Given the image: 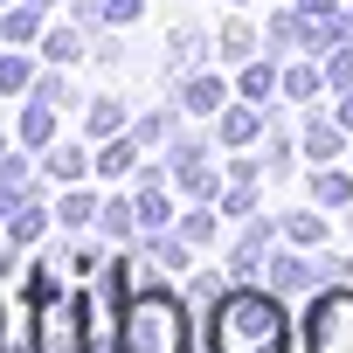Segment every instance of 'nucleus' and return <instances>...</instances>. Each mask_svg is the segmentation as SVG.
Returning a JSON list of instances; mask_svg holds the SVG:
<instances>
[{
	"mask_svg": "<svg viewBox=\"0 0 353 353\" xmlns=\"http://www.w3.org/2000/svg\"><path fill=\"white\" fill-rule=\"evenodd\" d=\"M222 208H229V215H250V208H256V181H236V188L222 194Z\"/></svg>",
	"mask_w": 353,
	"mask_h": 353,
	"instance_id": "34",
	"label": "nucleus"
},
{
	"mask_svg": "<svg viewBox=\"0 0 353 353\" xmlns=\"http://www.w3.org/2000/svg\"><path fill=\"white\" fill-rule=\"evenodd\" d=\"M28 8H42V14H49V8H56V0H28Z\"/></svg>",
	"mask_w": 353,
	"mask_h": 353,
	"instance_id": "39",
	"label": "nucleus"
},
{
	"mask_svg": "<svg viewBox=\"0 0 353 353\" xmlns=\"http://www.w3.org/2000/svg\"><path fill=\"white\" fill-rule=\"evenodd\" d=\"M35 353H83V298L56 291L35 305Z\"/></svg>",
	"mask_w": 353,
	"mask_h": 353,
	"instance_id": "4",
	"label": "nucleus"
},
{
	"mask_svg": "<svg viewBox=\"0 0 353 353\" xmlns=\"http://www.w3.org/2000/svg\"><path fill=\"white\" fill-rule=\"evenodd\" d=\"M8 152H14V145H8V132H0V159H8Z\"/></svg>",
	"mask_w": 353,
	"mask_h": 353,
	"instance_id": "40",
	"label": "nucleus"
},
{
	"mask_svg": "<svg viewBox=\"0 0 353 353\" xmlns=\"http://www.w3.org/2000/svg\"><path fill=\"white\" fill-rule=\"evenodd\" d=\"M83 132H90V145L118 139V132H125V104H118V97H90V104H83Z\"/></svg>",
	"mask_w": 353,
	"mask_h": 353,
	"instance_id": "13",
	"label": "nucleus"
},
{
	"mask_svg": "<svg viewBox=\"0 0 353 353\" xmlns=\"http://www.w3.org/2000/svg\"><path fill=\"white\" fill-rule=\"evenodd\" d=\"M132 208H139V236H159L173 222V201H166V173H139L132 188Z\"/></svg>",
	"mask_w": 353,
	"mask_h": 353,
	"instance_id": "6",
	"label": "nucleus"
},
{
	"mask_svg": "<svg viewBox=\"0 0 353 353\" xmlns=\"http://www.w3.org/2000/svg\"><path fill=\"white\" fill-rule=\"evenodd\" d=\"M56 111H63V104H49V97H35V90H28V111H21V145H56Z\"/></svg>",
	"mask_w": 353,
	"mask_h": 353,
	"instance_id": "14",
	"label": "nucleus"
},
{
	"mask_svg": "<svg viewBox=\"0 0 353 353\" xmlns=\"http://www.w3.org/2000/svg\"><path fill=\"white\" fill-rule=\"evenodd\" d=\"M132 166H139V139H132V125H125L118 139L97 145V173H104V181H118V173H132Z\"/></svg>",
	"mask_w": 353,
	"mask_h": 353,
	"instance_id": "16",
	"label": "nucleus"
},
{
	"mask_svg": "<svg viewBox=\"0 0 353 353\" xmlns=\"http://www.w3.org/2000/svg\"><path fill=\"white\" fill-rule=\"evenodd\" d=\"M188 250H194V243H188V236H173V229L145 236V256H152L159 270H194V263H188Z\"/></svg>",
	"mask_w": 353,
	"mask_h": 353,
	"instance_id": "20",
	"label": "nucleus"
},
{
	"mask_svg": "<svg viewBox=\"0 0 353 353\" xmlns=\"http://www.w3.org/2000/svg\"><path fill=\"white\" fill-rule=\"evenodd\" d=\"M90 42H83V21H63V28H42V63H77Z\"/></svg>",
	"mask_w": 353,
	"mask_h": 353,
	"instance_id": "17",
	"label": "nucleus"
},
{
	"mask_svg": "<svg viewBox=\"0 0 353 353\" xmlns=\"http://www.w3.org/2000/svg\"><path fill=\"white\" fill-rule=\"evenodd\" d=\"M49 222H56V208L28 194V201L8 215V243H14V250H28V243H42V236H49Z\"/></svg>",
	"mask_w": 353,
	"mask_h": 353,
	"instance_id": "9",
	"label": "nucleus"
},
{
	"mask_svg": "<svg viewBox=\"0 0 353 353\" xmlns=\"http://www.w3.org/2000/svg\"><path fill=\"white\" fill-rule=\"evenodd\" d=\"M325 83H332V90H353V42L325 49Z\"/></svg>",
	"mask_w": 353,
	"mask_h": 353,
	"instance_id": "29",
	"label": "nucleus"
},
{
	"mask_svg": "<svg viewBox=\"0 0 353 353\" xmlns=\"http://www.w3.org/2000/svg\"><path fill=\"white\" fill-rule=\"evenodd\" d=\"M305 353H353V291H312L305 305Z\"/></svg>",
	"mask_w": 353,
	"mask_h": 353,
	"instance_id": "3",
	"label": "nucleus"
},
{
	"mask_svg": "<svg viewBox=\"0 0 353 353\" xmlns=\"http://www.w3.org/2000/svg\"><path fill=\"white\" fill-rule=\"evenodd\" d=\"M305 284H319V270L305 263V256H270V291L284 298V291H305Z\"/></svg>",
	"mask_w": 353,
	"mask_h": 353,
	"instance_id": "21",
	"label": "nucleus"
},
{
	"mask_svg": "<svg viewBox=\"0 0 353 353\" xmlns=\"http://www.w3.org/2000/svg\"><path fill=\"white\" fill-rule=\"evenodd\" d=\"M132 139H139V145H166V139H173V111H145V118H132Z\"/></svg>",
	"mask_w": 353,
	"mask_h": 353,
	"instance_id": "27",
	"label": "nucleus"
},
{
	"mask_svg": "<svg viewBox=\"0 0 353 353\" xmlns=\"http://www.w3.org/2000/svg\"><path fill=\"white\" fill-rule=\"evenodd\" d=\"M277 83H284V77H277V70H270V63H243V83H236V90H243V97H250V104H263V97H270V90H277Z\"/></svg>",
	"mask_w": 353,
	"mask_h": 353,
	"instance_id": "26",
	"label": "nucleus"
},
{
	"mask_svg": "<svg viewBox=\"0 0 353 353\" xmlns=\"http://www.w3.org/2000/svg\"><path fill=\"white\" fill-rule=\"evenodd\" d=\"M229 104V83L222 77H208V70H194V77H181V111H194V118H208V111H222Z\"/></svg>",
	"mask_w": 353,
	"mask_h": 353,
	"instance_id": "8",
	"label": "nucleus"
},
{
	"mask_svg": "<svg viewBox=\"0 0 353 353\" xmlns=\"http://www.w3.org/2000/svg\"><path fill=\"white\" fill-rule=\"evenodd\" d=\"M256 132H263V104H250V97H243L236 111H222V118H215V139H222V145H250Z\"/></svg>",
	"mask_w": 353,
	"mask_h": 353,
	"instance_id": "12",
	"label": "nucleus"
},
{
	"mask_svg": "<svg viewBox=\"0 0 353 353\" xmlns=\"http://www.w3.org/2000/svg\"><path fill=\"white\" fill-rule=\"evenodd\" d=\"M339 125H346V132H353V90H346V104H339Z\"/></svg>",
	"mask_w": 353,
	"mask_h": 353,
	"instance_id": "38",
	"label": "nucleus"
},
{
	"mask_svg": "<svg viewBox=\"0 0 353 353\" xmlns=\"http://www.w3.org/2000/svg\"><path fill=\"white\" fill-rule=\"evenodd\" d=\"M208 353H291V319L277 291L236 284L208 305Z\"/></svg>",
	"mask_w": 353,
	"mask_h": 353,
	"instance_id": "1",
	"label": "nucleus"
},
{
	"mask_svg": "<svg viewBox=\"0 0 353 353\" xmlns=\"http://www.w3.org/2000/svg\"><path fill=\"white\" fill-rule=\"evenodd\" d=\"M284 236H291V243H319V236H325V222H319V215H291V222H284Z\"/></svg>",
	"mask_w": 353,
	"mask_h": 353,
	"instance_id": "35",
	"label": "nucleus"
},
{
	"mask_svg": "<svg viewBox=\"0 0 353 353\" xmlns=\"http://www.w3.org/2000/svg\"><path fill=\"white\" fill-rule=\"evenodd\" d=\"M118 353H194L188 305L173 291H159V284H132L125 312H118Z\"/></svg>",
	"mask_w": 353,
	"mask_h": 353,
	"instance_id": "2",
	"label": "nucleus"
},
{
	"mask_svg": "<svg viewBox=\"0 0 353 353\" xmlns=\"http://www.w3.org/2000/svg\"><path fill=\"white\" fill-rule=\"evenodd\" d=\"M14 277V250H0V284H8Z\"/></svg>",
	"mask_w": 353,
	"mask_h": 353,
	"instance_id": "37",
	"label": "nucleus"
},
{
	"mask_svg": "<svg viewBox=\"0 0 353 353\" xmlns=\"http://www.w3.org/2000/svg\"><path fill=\"white\" fill-rule=\"evenodd\" d=\"M97 229H104L111 243H125V236L139 229V208H132V194H104V208H97Z\"/></svg>",
	"mask_w": 353,
	"mask_h": 353,
	"instance_id": "18",
	"label": "nucleus"
},
{
	"mask_svg": "<svg viewBox=\"0 0 353 353\" xmlns=\"http://www.w3.org/2000/svg\"><path fill=\"white\" fill-rule=\"evenodd\" d=\"M28 194H35V159L28 152H8V159H0V222H8Z\"/></svg>",
	"mask_w": 353,
	"mask_h": 353,
	"instance_id": "7",
	"label": "nucleus"
},
{
	"mask_svg": "<svg viewBox=\"0 0 353 353\" xmlns=\"http://www.w3.org/2000/svg\"><path fill=\"white\" fill-rule=\"evenodd\" d=\"M339 132H346V125H332V118H312V125H305V152H312V166L339 159Z\"/></svg>",
	"mask_w": 353,
	"mask_h": 353,
	"instance_id": "22",
	"label": "nucleus"
},
{
	"mask_svg": "<svg viewBox=\"0 0 353 353\" xmlns=\"http://www.w3.org/2000/svg\"><path fill=\"white\" fill-rule=\"evenodd\" d=\"M35 97H49V104H70L77 90H70V77H63V63H49L42 77H35Z\"/></svg>",
	"mask_w": 353,
	"mask_h": 353,
	"instance_id": "30",
	"label": "nucleus"
},
{
	"mask_svg": "<svg viewBox=\"0 0 353 353\" xmlns=\"http://www.w3.org/2000/svg\"><path fill=\"white\" fill-rule=\"evenodd\" d=\"M319 83H325V70H312V63L284 70V97H319Z\"/></svg>",
	"mask_w": 353,
	"mask_h": 353,
	"instance_id": "31",
	"label": "nucleus"
},
{
	"mask_svg": "<svg viewBox=\"0 0 353 353\" xmlns=\"http://www.w3.org/2000/svg\"><path fill=\"white\" fill-rule=\"evenodd\" d=\"M0 42H14V49H42V8H28V0L0 8Z\"/></svg>",
	"mask_w": 353,
	"mask_h": 353,
	"instance_id": "10",
	"label": "nucleus"
},
{
	"mask_svg": "<svg viewBox=\"0 0 353 353\" xmlns=\"http://www.w3.org/2000/svg\"><path fill=\"white\" fill-rule=\"evenodd\" d=\"M97 208H104V194H90V188L77 181V188H63V201H56V222H63V229H90V222H97Z\"/></svg>",
	"mask_w": 353,
	"mask_h": 353,
	"instance_id": "15",
	"label": "nucleus"
},
{
	"mask_svg": "<svg viewBox=\"0 0 353 353\" xmlns=\"http://www.w3.org/2000/svg\"><path fill=\"white\" fill-rule=\"evenodd\" d=\"M181 236H188V243H215V215H208V201L181 215Z\"/></svg>",
	"mask_w": 353,
	"mask_h": 353,
	"instance_id": "32",
	"label": "nucleus"
},
{
	"mask_svg": "<svg viewBox=\"0 0 353 353\" xmlns=\"http://www.w3.org/2000/svg\"><path fill=\"white\" fill-rule=\"evenodd\" d=\"M201 42H208L201 28H173V42H166V63H173V70H188V63L201 56Z\"/></svg>",
	"mask_w": 353,
	"mask_h": 353,
	"instance_id": "28",
	"label": "nucleus"
},
{
	"mask_svg": "<svg viewBox=\"0 0 353 353\" xmlns=\"http://www.w3.org/2000/svg\"><path fill=\"white\" fill-rule=\"evenodd\" d=\"M312 194H319L325 208H346V201H353V181H346V173H332V166H319V173H312Z\"/></svg>",
	"mask_w": 353,
	"mask_h": 353,
	"instance_id": "25",
	"label": "nucleus"
},
{
	"mask_svg": "<svg viewBox=\"0 0 353 353\" xmlns=\"http://www.w3.org/2000/svg\"><path fill=\"white\" fill-rule=\"evenodd\" d=\"M166 173H173L194 201H215V194H222V173L208 166V145H201V139H166Z\"/></svg>",
	"mask_w": 353,
	"mask_h": 353,
	"instance_id": "5",
	"label": "nucleus"
},
{
	"mask_svg": "<svg viewBox=\"0 0 353 353\" xmlns=\"http://www.w3.org/2000/svg\"><path fill=\"white\" fill-rule=\"evenodd\" d=\"M139 14H145V0H104V28H125Z\"/></svg>",
	"mask_w": 353,
	"mask_h": 353,
	"instance_id": "33",
	"label": "nucleus"
},
{
	"mask_svg": "<svg viewBox=\"0 0 353 353\" xmlns=\"http://www.w3.org/2000/svg\"><path fill=\"white\" fill-rule=\"evenodd\" d=\"M0 8H14V0H0Z\"/></svg>",
	"mask_w": 353,
	"mask_h": 353,
	"instance_id": "41",
	"label": "nucleus"
},
{
	"mask_svg": "<svg viewBox=\"0 0 353 353\" xmlns=\"http://www.w3.org/2000/svg\"><path fill=\"white\" fill-rule=\"evenodd\" d=\"M298 14H305V21H319V14H332V0H298Z\"/></svg>",
	"mask_w": 353,
	"mask_h": 353,
	"instance_id": "36",
	"label": "nucleus"
},
{
	"mask_svg": "<svg viewBox=\"0 0 353 353\" xmlns=\"http://www.w3.org/2000/svg\"><path fill=\"white\" fill-rule=\"evenodd\" d=\"M21 90H35V63L21 49H8L0 56V97H21Z\"/></svg>",
	"mask_w": 353,
	"mask_h": 353,
	"instance_id": "23",
	"label": "nucleus"
},
{
	"mask_svg": "<svg viewBox=\"0 0 353 353\" xmlns=\"http://www.w3.org/2000/svg\"><path fill=\"white\" fill-rule=\"evenodd\" d=\"M42 173H49V181H63V188H77L83 173H90V152H83V145H63V139H56V145H42Z\"/></svg>",
	"mask_w": 353,
	"mask_h": 353,
	"instance_id": "11",
	"label": "nucleus"
},
{
	"mask_svg": "<svg viewBox=\"0 0 353 353\" xmlns=\"http://www.w3.org/2000/svg\"><path fill=\"white\" fill-rule=\"evenodd\" d=\"M215 42H222V56H229V63H250V56H256V42H263V35H256V28H250V21H229V28H222V35H215Z\"/></svg>",
	"mask_w": 353,
	"mask_h": 353,
	"instance_id": "24",
	"label": "nucleus"
},
{
	"mask_svg": "<svg viewBox=\"0 0 353 353\" xmlns=\"http://www.w3.org/2000/svg\"><path fill=\"white\" fill-rule=\"evenodd\" d=\"M0 353H35V305L28 312H0Z\"/></svg>",
	"mask_w": 353,
	"mask_h": 353,
	"instance_id": "19",
	"label": "nucleus"
}]
</instances>
